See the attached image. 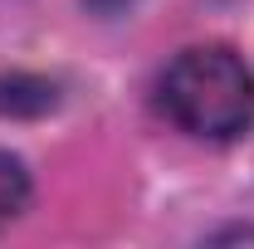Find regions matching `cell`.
I'll list each match as a JSON object with an SVG mask.
<instances>
[{
	"label": "cell",
	"mask_w": 254,
	"mask_h": 249,
	"mask_svg": "<svg viewBox=\"0 0 254 249\" xmlns=\"http://www.w3.org/2000/svg\"><path fill=\"white\" fill-rule=\"evenodd\" d=\"M161 103L186 132L230 142L250 132L254 123V73L245 68L240 54H230L220 44L186 49L161 78Z\"/></svg>",
	"instance_id": "cell-1"
},
{
	"label": "cell",
	"mask_w": 254,
	"mask_h": 249,
	"mask_svg": "<svg viewBox=\"0 0 254 249\" xmlns=\"http://www.w3.org/2000/svg\"><path fill=\"white\" fill-rule=\"evenodd\" d=\"M25 200H30V171H25V161L0 152V225L20 215Z\"/></svg>",
	"instance_id": "cell-2"
},
{
	"label": "cell",
	"mask_w": 254,
	"mask_h": 249,
	"mask_svg": "<svg viewBox=\"0 0 254 249\" xmlns=\"http://www.w3.org/2000/svg\"><path fill=\"white\" fill-rule=\"evenodd\" d=\"M98 15H118V10H127V5H137V0H88Z\"/></svg>",
	"instance_id": "cell-3"
}]
</instances>
